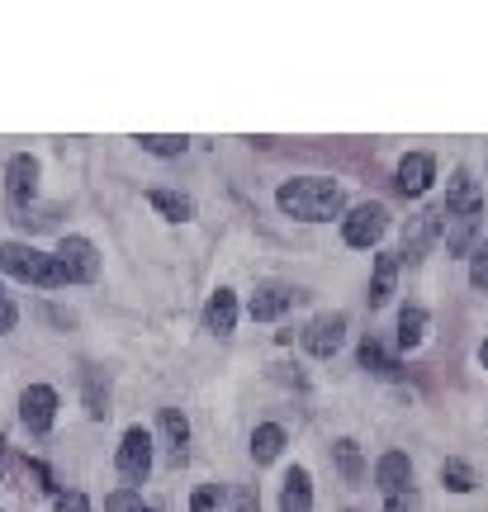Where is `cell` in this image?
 Listing matches in <instances>:
<instances>
[{"label": "cell", "mask_w": 488, "mask_h": 512, "mask_svg": "<svg viewBox=\"0 0 488 512\" xmlns=\"http://www.w3.org/2000/svg\"><path fill=\"white\" fill-rule=\"evenodd\" d=\"M275 209L299 223H332L342 219L346 195L342 185L327 181V176H294V181H285L275 190Z\"/></svg>", "instance_id": "obj_1"}, {"label": "cell", "mask_w": 488, "mask_h": 512, "mask_svg": "<svg viewBox=\"0 0 488 512\" xmlns=\"http://www.w3.org/2000/svg\"><path fill=\"white\" fill-rule=\"evenodd\" d=\"M0 271L15 275V280H29L38 290H62V285H72L67 271L57 266V256L38 252L29 242H0Z\"/></svg>", "instance_id": "obj_2"}, {"label": "cell", "mask_w": 488, "mask_h": 512, "mask_svg": "<svg viewBox=\"0 0 488 512\" xmlns=\"http://www.w3.org/2000/svg\"><path fill=\"white\" fill-rule=\"evenodd\" d=\"M114 470H119L124 484H147V475H152V432L147 427H128L124 432Z\"/></svg>", "instance_id": "obj_3"}, {"label": "cell", "mask_w": 488, "mask_h": 512, "mask_svg": "<svg viewBox=\"0 0 488 512\" xmlns=\"http://www.w3.org/2000/svg\"><path fill=\"white\" fill-rule=\"evenodd\" d=\"M389 233V209H384L380 200H365L356 204L351 214L342 219V238L346 247H375V242Z\"/></svg>", "instance_id": "obj_4"}, {"label": "cell", "mask_w": 488, "mask_h": 512, "mask_svg": "<svg viewBox=\"0 0 488 512\" xmlns=\"http://www.w3.org/2000/svg\"><path fill=\"white\" fill-rule=\"evenodd\" d=\"M57 266L67 271V280H81V285L100 280V252H95V242L76 238V233L57 242Z\"/></svg>", "instance_id": "obj_5"}, {"label": "cell", "mask_w": 488, "mask_h": 512, "mask_svg": "<svg viewBox=\"0 0 488 512\" xmlns=\"http://www.w3.org/2000/svg\"><path fill=\"white\" fill-rule=\"evenodd\" d=\"M446 219H484V190L474 185V176L460 166L451 181H446V204H441Z\"/></svg>", "instance_id": "obj_6"}, {"label": "cell", "mask_w": 488, "mask_h": 512, "mask_svg": "<svg viewBox=\"0 0 488 512\" xmlns=\"http://www.w3.org/2000/svg\"><path fill=\"white\" fill-rule=\"evenodd\" d=\"M304 351L308 356H318V361H327V356H337L346 342V313H318L313 323L304 328Z\"/></svg>", "instance_id": "obj_7"}, {"label": "cell", "mask_w": 488, "mask_h": 512, "mask_svg": "<svg viewBox=\"0 0 488 512\" xmlns=\"http://www.w3.org/2000/svg\"><path fill=\"white\" fill-rule=\"evenodd\" d=\"M441 238V209H427V214H417V219L403 223V252H398V266L408 261L417 266L422 256L432 252V242Z\"/></svg>", "instance_id": "obj_8"}, {"label": "cell", "mask_w": 488, "mask_h": 512, "mask_svg": "<svg viewBox=\"0 0 488 512\" xmlns=\"http://www.w3.org/2000/svg\"><path fill=\"white\" fill-rule=\"evenodd\" d=\"M19 422H24L34 437H43V432L57 422V389H48V384H29V389L19 394Z\"/></svg>", "instance_id": "obj_9"}, {"label": "cell", "mask_w": 488, "mask_h": 512, "mask_svg": "<svg viewBox=\"0 0 488 512\" xmlns=\"http://www.w3.org/2000/svg\"><path fill=\"white\" fill-rule=\"evenodd\" d=\"M432 181H436V157H432V152H408V157L398 162V171H394V185L408 195V200L427 195V190H432Z\"/></svg>", "instance_id": "obj_10"}, {"label": "cell", "mask_w": 488, "mask_h": 512, "mask_svg": "<svg viewBox=\"0 0 488 512\" xmlns=\"http://www.w3.org/2000/svg\"><path fill=\"white\" fill-rule=\"evenodd\" d=\"M375 489L384 498L413 494V460L403 456V451H384L380 465H375Z\"/></svg>", "instance_id": "obj_11"}, {"label": "cell", "mask_w": 488, "mask_h": 512, "mask_svg": "<svg viewBox=\"0 0 488 512\" xmlns=\"http://www.w3.org/2000/svg\"><path fill=\"white\" fill-rule=\"evenodd\" d=\"M5 195H10V204L34 200L38 195V157H29V152L10 157V166H5Z\"/></svg>", "instance_id": "obj_12"}, {"label": "cell", "mask_w": 488, "mask_h": 512, "mask_svg": "<svg viewBox=\"0 0 488 512\" xmlns=\"http://www.w3.org/2000/svg\"><path fill=\"white\" fill-rule=\"evenodd\" d=\"M294 299H299V290H290V285H261V290L252 294V304H247V313H252L256 323H275L280 313L290 309Z\"/></svg>", "instance_id": "obj_13"}, {"label": "cell", "mask_w": 488, "mask_h": 512, "mask_svg": "<svg viewBox=\"0 0 488 512\" xmlns=\"http://www.w3.org/2000/svg\"><path fill=\"white\" fill-rule=\"evenodd\" d=\"M280 512H313V475H308L304 465H290V470H285Z\"/></svg>", "instance_id": "obj_14"}, {"label": "cell", "mask_w": 488, "mask_h": 512, "mask_svg": "<svg viewBox=\"0 0 488 512\" xmlns=\"http://www.w3.org/2000/svg\"><path fill=\"white\" fill-rule=\"evenodd\" d=\"M204 328L218 332V337H228V332L237 328V294L228 290V285H218V290L209 294V304H204Z\"/></svg>", "instance_id": "obj_15"}, {"label": "cell", "mask_w": 488, "mask_h": 512, "mask_svg": "<svg viewBox=\"0 0 488 512\" xmlns=\"http://www.w3.org/2000/svg\"><path fill=\"white\" fill-rule=\"evenodd\" d=\"M162 441H166V460L185 465V456H190V422H185L181 408H162Z\"/></svg>", "instance_id": "obj_16"}, {"label": "cell", "mask_w": 488, "mask_h": 512, "mask_svg": "<svg viewBox=\"0 0 488 512\" xmlns=\"http://www.w3.org/2000/svg\"><path fill=\"white\" fill-rule=\"evenodd\" d=\"M394 285H398V256L394 252H380L375 256V275H370V309H384L394 299Z\"/></svg>", "instance_id": "obj_17"}, {"label": "cell", "mask_w": 488, "mask_h": 512, "mask_svg": "<svg viewBox=\"0 0 488 512\" xmlns=\"http://www.w3.org/2000/svg\"><path fill=\"white\" fill-rule=\"evenodd\" d=\"M427 342V309L422 304H403L398 309V347L413 351Z\"/></svg>", "instance_id": "obj_18"}, {"label": "cell", "mask_w": 488, "mask_h": 512, "mask_svg": "<svg viewBox=\"0 0 488 512\" xmlns=\"http://www.w3.org/2000/svg\"><path fill=\"white\" fill-rule=\"evenodd\" d=\"M280 451H285V427L280 422H261L252 432V460L271 465V460H280Z\"/></svg>", "instance_id": "obj_19"}, {"label": "cell", "mask_w": 488, "mask_h": 512, "mask_svg": "<svg viewBox=\"0 0 488 512\" xmlns=\"http://www.w3.org/2000/svg\"><path fill=\"white\" fill-rule=\"evenodd\" d=\"M147 204L157 209V214H166V219H195V200L190 195H181V190H147Z\"/></svg>", "instance_id": "obj_20"}, {"label": "cell", "mask_w": 488, "mask_h": 512, "mask_svg": "<svg viewBox=\"0 0 488 512\" xmlns=\"http://www.w3.org/2000/svg\"><path fill=\"white\" fill-rule=\"evenodd\" d=\"M332 456H337V470H342L346 484H361L365 479V456H361V441L342 437L337 446H332Z\"/></svg>", "instance_id": "obj_21"}, {"label": "cell", "mask_w": 488, "mask_h": 512, "mask_svg": "<svg viewBox=\"0 0 488 512\" xmlns=\"http://www.w3.org/2000/svg\"><path fill=\"white\" fill-rule=\"evenodd\" d=\"M361 370L380 375V380H394V375H398V361L380 347V342H375V337H365V342H361Z\"/></svg>", "instance_id": "obj_22"}, {"label": "cell", "mask_w": 488, "mask_h": 512, "mask_svg": "<svg viewBox=\"0 0 488 512\" xmlns=\"http://www.w3.org/2000/svg\"><path fill=\"white\" fill-rule=\"evenodd\" d=\"M138 147L152 152V157H181L185 147H190V138L185 133H138Z\"/></svg>", "instance_id": "obj_23"}, {"label": "cell", "mask_w": 488, "mask_h": 512, "mask_svg": "<svg viewBox=\"0 0 488 512\" xmlns=\"http://www.w3.org/2000/svg\"><path fill=\"white\" fill-rule=\"evenodd\" d=\"M441 484H446L451 494H470V489H474V470H470V460H460V456L441 460Z\"/></svg>", "instance_id": "obj_24"}, {"label": "cell", "mask_w": 488, "mask_h": 512, "mask_svg": "<svg viewBox=\"0 0 488 512\" xmlns=\"http://www.w3.org/2000/svg\"><path fill=\"white\" fill-rule=\"evenodd\" d=\"M105 384H100V370H86V413H91V418H105L109 408H105Z\"/></svg>", "instance_id": "obj_25"}, {"label": "cell", "mask_w": 488, "mask_h": 512, "mask_svg": "<svg viewBox=\"0 0 488 512\" xmlns=\"http://www.w3.org/2000/svg\"><path fill=\"white\" fill-rule=\"evenodd\" d=\"M105 512H152V508L143 503L138 489H114V494L105 498Z\"/></svg>", "instance_id": "obj_26"}, {"label": "cell", "mask_w": 488, "mask_h": 512, "mask_svg": "<svg viewBox=\"0 0 488 512\" xmlns=\"http://www.w3.org/2000/svg\"><path fill=\"white\" fill-rule=\"evenodd\" d=\"M470 285L474 290H488V242H479L470 252Z\"/></svg>", "instance_id": "obj_27"}, {"label": "cell", "mask_w": 488, "mask_h": 512, "mask_svg": "<svg viewBox=\"0 0 488 512\" xmlns=\"http://www.w3.org/2000/svg\"><path fill=\"white\" fill-rule=\"evenodd\" d=\"M218 503H223V484H204V489H195V498H190V512H214Z\"/></svg>", "instance_id": "obj_28"}, {"label": "cell", "mask_w": 488, "mask_h": 512, "mask_svg": "<svg viewBox=\"0 0 488 512\" xmlns=\"http://www.w3.org/2000/svg\"><path fill=\"white\" fill-rule=\"evenodd\" d=\"M53 512H91V498L81 494V489H67V494L53 498Z\"/></svg>", "instance_id": "obj_29"}, {"label": "cell", "mask_w": 488, "mask_h": 512, "mask_svg": "<svg viewBox=\"0 0 488 512\" xmlns=\"http://www.w3.org/2000/svg\"><path fill=\"white\" fill-rule=\"evenodd\" d=\"M15 318H19V313H15V299H10V294L0 290V332H10V328H15Z\"/></svg>", "instance_id": "obj_30"}, {"label": "cell", "mask_w": 488, "mask_h": 512, "mask_svg": "<svg viewBox=\"0 0 488 512\" xmlns=\"http://www.w3.org/2000/svg\"><path fill=\"white\" fill-rule=\"evenodd\" d=\"M233 512H261V503H256L252 489H237V494H233Z\"/></svg>", "instance_id": "obj_31"}, {"label": "cell", "mask_w": 488, "mask_h": 512, "mask_svg": "<svg viewBox=\"0 0 488 512\" xmlns=\"http://www.w3.org/2000/svg\"><path fill=\"white\" fill-rule=\"evenodd\" d=\"M384 512H413V494H398L384 503Z\"/></svg>", "instance_id": "obj_32"}, {"label": "cell", "mask_w": 488, "mask_h": 512, "mask_svg": "<svg viewBox=\"0 0 488 512\" xmlns=\"http://www.w3.org/2000/svg\"><path fill=\"white\" fill-rule=\"evenodd\" d=\"M479 366H488V342H484V347H479Z\"/></svg>", "instance_id": "obj_33"}, {"label": "cell", "mask_w": 488, "mask_h": 512, "mask_svg": "<svg viewBox=\"0 0 488 512\" xmlns=\"http://www.w3.org/2000/svg\"><path fill=\"white\" fill-rule=\"evenodd\" d=\"M0 479H5V451H0Z\"/></svg>", "instance_id": "obj_34"}]
</instances>
